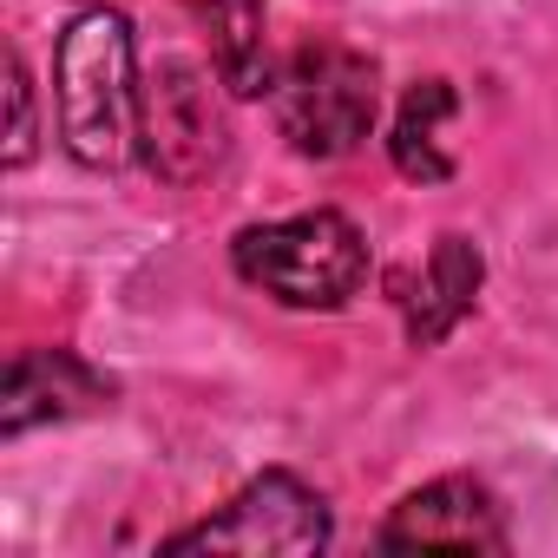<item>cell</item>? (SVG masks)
Returning a JSON list of instances; mask_svg holds the SVG:
<instances>
[{
    "label": "cell",
    "mask_w": 558,
    "mask_h": 558,
    "mask_svg": "<svg viewBox=\"0 0 558 558\" xmlns=\"http://www.w3.org/2000/svg\"><path fill=\"white\" fill-rule=\"evenodd\" d=\"M53 99H60V138L86 171H119L138 151V53L132 21L119 8H86L66 21L53 47Z\"/></svg>",
    "instance_id": "6da1fadb"
},
{
    "label": "cell",
    "mask_w": 558,
    "mask_h": 558,
    "mask_svg": "<svg viewBox=\"0 0 558 558\" xmlns=\"http://www.w3.org/2000/svg\"><path fill=\"white\" fill-rule=\"evenodd\" d=\"M243 283L290 310H342L368 283V243L342 210H303L283 223H250L230 243Z\"/></svg>",
    "instance_id": "7a4b0ae2"
},
{
    "label": "cell",
    "mask_w": 558,
    "mask_h": 558,
    "mask_svg": "<svg viewBox=\"0 0 558 558\" xmlns=\"http://www.w3.org/2000/svg\"><path fill=\"white\" fill-rule=\"evenodd\" d=\"M375 106H381L375 60H362L355 47H336V40L296 47L269 80L276 132L303 158H349L375 132Z\"/></svg>",
    "instance_id": "3957f363"
},
{
    "label": "cell",
    "mask_w": 558,
    "mask_h": 558,
    "mask_svg": "<svg viewBox=\"0 0 558 558\" xmlns=\"http://www.w3.org/2000/svg\"><path fill=\"white\" fill-rule=\"evenodd\" d=\"M138 151L165 184H197L223 165L230 125H223L217 93H210V73H197L191 60L151 66L145 106H138Z\"/></svg>",
    "instance_id": "277c9868"
},
{
    "label": "cell",
    "mask_w": 558,
    "mask_h": 558,
    "mask_svg": "<svg viewBox=\"0 0 558 558\" xmlns=\"http://www.w3.org/2000/svg\"><path fill=\"white\" fill-rule=\"evenodd\" d=\"M329 538L336 525L316 486H303L296 473H263L217 519L178 532L171 551H323Z\"/></svg>",
    "instance_id": "5b68a950"
},
{
    "label": "cell",
    "mask_w": 558,
    "mask_h": 558,
    "mask_svg": "<svg viewBox=\"0 0 558 558\" xmlns=\"http://www.w3.org/2000/svg\"><path fill=\"white\" fill-rule=\"evenodd\" d=\"M381 545H447V551H506V519L493 506V493L480 480H434L421 493H408L388 525H381Z\"/></svg>",
    "instance_id": "8992f818"
},
{
    "label": "cell",
    "mask_w": 558,
    "mask_h": 558,
    "mask_svg": "<svg viewBox=\"0 0 558 558\" xmlns=\"http://www.w3.org/2000/svg\"><path fill=\"white\" fill-rule=\"evenodd\" d=\"M112 395L106 375H93L80 355L66 349H27L8 362V381H0V434L21 440L47 421H73L86 408H99Z\"/></svg>",
    "instance_id": "52a82bcc"
},
{
    "label": "cell",
    "mask_w": 558,
    "mask_h": 558,
    "mask_svg": "<svg viewBox=\"0 0 558 558\" xmlns=\"http://www.w3.org/2000/svg\"><path fill=\"white\" fill-rule=\"evenodd\" d=\"M480 283H486V256H480L466 236H440V243L427 250V263H421L414 296H401V303H408V342H414V349L447 342V336L466 323Z\"/></svg>",
    "instance_id": "ba28073f"
},
{
    "label": "cell",
    "mask_w": 558,
    "mask_h": 558,
    "mask_svg": "<svg viewBox=\"0 0 558 558\" xmlns=\"http://www.w3.org/2000/svg\"><path fill=\"white\" fill-rule=\"evenodd\" d=\"M184 14L210 40V66L236 99L269 93L276 66H269V8L263 0H184Z\"/></svg>",
    "instance_id": "9c48e42d"
},
{
    "label": "cell",
    "mask_w": 558,
    "mask_h": 558,
    "mask_svg": "<svg viewBox=\"0 0 558 558\" xmlns=\"http://www.w3.org/2000/svg\"><path fill=\"white\" fill-rule=\"evenodd\" d=\"M460 112V93L447 80H421L408 86L401 112H395V132H388V151H395V171L414 178V184H440L453 178V151H447V119Z\"/></svg>",
    "instance_id": "30bf717a"
},
{
    "label": "cell",
    "mask_w": 558,
    "mask_h": 558,
    "mask_svg": "<svg viewBox=\"0 0 558 558\" xmlns=\"http://www.w3.org/2000/svg\"><path fill=\"white\" fill-rule=\"evenodd\" d=\"M8 106H14L8 165H27V158H34V80H27V60H21V53H8Z\"/></svg>",
    "instance_id": "8fae6325"
}]
</instances>
